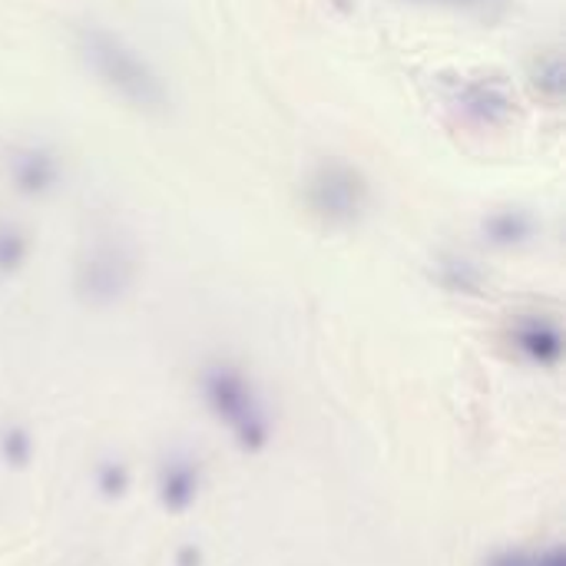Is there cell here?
<instances>
[{
    "label": "cell",
    "instance_id": "obj_1",
    "mask_svg": "<svg viewBox=\"0 0 566 566\" xmlns=\"http://www.w3.org/2000/svg\"><path fill=\"white\" fill-rule=\"evenodd\" d=\"M73 50H76V60L83 63V70L93 76V83L103 86L116 103H123L136 113H146V116L166 113L169 86H166L163 73L123 33L90 20L73 30Z\"/></svg>",
    "mask_w": 566,
    "mask_h": 566
},
{
    "label": "cell",
    "instance_id": "obj_2",
    "mask_svg": "<svg viewBox=\"0 0 566 566\" xmlns=\"http://www.w3.org/2000/svg\"><path fill=\"white\" fill-rule=\"evenodd\" d=\"M202 401L209 415L232 434L242 451H262L272 441V415L255 381L235 365H209L202 371Z\"/></svg>",
    "mask_w": 566,
    "mask_h": 566
},
{
    "label": "cell",
    "instance_id": "obj_3",
    "mask_svg": "<svg viewBox=\"0 0 566 566\" xmlns=\"http://www.w3.org/2000/svg\"><path fill=\"white\" fill-rule=\"evenodd\" d=\"M315 206L325 216L355 219L365 209V186L345 166H325L315 179Z\"/></svg>",
    "mask_w": 566,
    "mask_h": 566
},
{
    "label": "cell",
    "instance_id": "obj_4",
    "mask_svg": "<svg viewBox=\"0 0 566 566\" xmlns=\"http://www.w3.org/2000/svg\"><path fill=\"white\" fill-rule=\"evenodd\" d=\"M202 488V468L192 454H179L172 451L169 458H163L159 464V501L166 511L182 514L196 504Z\"/></svg>",
    "mask_w": 566,
    "mask_h": 566
},
{
    "label": "cell",
    "instance_id": "obj_5",
    "mask_svg": "<svg viewBox=\"0 0 566 566\" xmlns=\"http://www.w3.org/2000/svg\"><path fill=\"white\" fill-rule=\"evenodd\" d=\"M521 348L527 352V358L551 365L560 358V332L554 325L531 322L527 328H521Z\"/></svg>",
    "mask_w": 566,
    "mask_h": 566
},
{
    "label": "cell",
    "instance_id": "obj_6",
    "mask_svg": "<svg viewBox=\"0 0 566 566\" xmlns=\"http://www.w3.org/2000/svg\"><path fill=\"white\" fill-rule=\"evenodd\" d=\"M484 566H566L564 551L560 547H547V551H527V547H504L494 551Z\"/></svg>",
    "mask_w": 566,
    "mask_h": 566
},
{
    "label": "cell",
    "instance_id": "obj_7",
    "mask_svg": "<svg viewBox=\"0 0 566 566\" xmlns=\"http://www.w3.org/2000/svg\"><path fill=\"white\" fill-rule=\"evenodd\" d=\"M0 444H3V458H7L13 468H23V464H27V458H30V451H33L30 434H27V431H20V428L3 431Z\"/></svg>",
    "mask_w": 566,
    "mask_h": 566
},
{
    "label": "cell",
    "instance_id": "obj_8",
    "mask_svg": "<svg viewBox=\"0 0 566 566\" xmlns=\"http://www.w3.org/2000/svg\"><path fill=\"white\" fill-rule=\"evenodd\" d=\"M106 471H109V481H99V484H103V491H106V494H123V491H126V484H129L126 468L116 461V468H113V464H106Z\"/></svg>",
    "mask_w": 566,
    "mask_h": 566
}]
</instances>
